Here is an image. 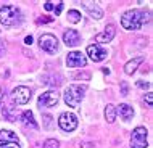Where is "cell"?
<instances>
[{"label":"cell","mask_w":153,"mask_h":148,"mask_svg":"<svg viewBox=\"0 0 153 148\" xmlns=\"http://www.w3.org/2000/svg\"><path fill=\"white\" fill-rule=\"evenodd\" d=\"M58 124L63 130L71 132V130H74L77 127V118L74 116L73 113H63L58 119Z\"/></svg>","instance_id":"9c48e42d"},{"label":"cell","mask_w":153,"mask_h":148,"mask_svg":"<svg viewBox=\"0 0 153 148\" xmlns=\"http://www.w3.org/2000/svg\"><path fill=\"white\" fill-rule=\"evenodd\" d=\"M21 121H23V124L26 126V127H31V129H39V124L36 122V119H34V114H32V111H23L21 113Z\"/></svg>","instance_id":"9a60e30c"},{"label":"cell","mask_w":153,"mask_h":148,"mask_svg":"<svg viewBox=\"0 0 153 148\" xmlns=\"http://www.w3.org/2000/svg\"><path fill=\"white\" fill-rule=\"evenodd\" d=\"M58 100H60V93L55 92V90H48V92H45L39 97V106L40 108H42V106L52 108V106L58 105Z\"/></svg>","instance_id":"ba28073f"},{"label":"cell","mask_w":153,"mask_h":148,"mask_svg":"<svg viewBox=\"0 0 153 148\" xmlns=\"http://www.w3.org/2000/svg\"><path fill=\"white\" fill-rule=\"evenodd\" d=\"M63 40H65V44L68 45V47H76V45L81 42V36H79L77 31L69 29L63 34Z\"/></svg>","instance_id":"4fadbf2b"},{"label":"cell","mask_w":153,"mask_h":148,"mask_svg":"<svg viewBox=\"0 0 153 148\" xmlns=\"http://www.w3.org/2000/svg\"><path fill=\"white\" fill-rule=\"evenodd\" d=\"M24 42H26V45H31V44H32V37H31V36H27L26 39H24Z\"/></svg>","instance_id":"f1b7e54d"},{"label":"cell","mask_w":153,"mask_h":148,"mask_svg":"<svg viewBox=\"0 0 153 148\" xmlns=\"http://www.w3.org/2000/svg\"><path fill=\"white\" fill-rule=\"evenodd\" d=\"M87 55L92 61H103L108 53H106V50H103L98 44H92L87 47Z\"/></svg>","instance_id":"8fae6325"},{"label":"cell","mask_w":153,"mask_h":148,"mask_svg":"<svg viewBox=\"0 0 153 148\" xmlns=\"http://www.w3.org/2000/svg\"><path fill=\"white\" fill-rule=\"evenodd\" d=\"M21 21V11L13 5H5L0 8V23L3 26H16Z\"/></svg>","instance_id":"3957f363"},{"label":"cell","mask_w":153,"mask_h":148,"mask_svg":"<svg viewBox=\"0 0 153 148\" xmlns=\"http://www.w3.org/2000/svg\"><path fill=\"white\" fill-rule=\"evenodd\" d=\"M94 145L90 142H85V143H81V148H92Z\"/></svg>","instance_id":"83f0119b"},{"label":"cell","mask_w":153,"mask_h":148,"mask_svg":"<svg viewBox=\"0 0 153 148\" xmlns=\"http://www.w3.org/2000/svg\"><path fill=\"white\" fill-rule=\"evenodd\" d=\"M147 135H148V130L145 127H142V126L135 127L131 135V148H145L148 145Z\"/></svg>","instance_id":"277c9868"},{"label":"cell","mask_w":153,"mask_h":148,"mask_svg":"<svg viewBox=\"0 0 153 148\" xmlns=\"http://www.w3.org/2000/svg\"><path fill=\"white\" fill-rule=\"evenodd\" d=\"M145 101H147L148 106H152V103H153V93L152 92H148L147 95H145Z\"/></svg>","instance_id":"44dd1931"},{"label":"cell","mask_w":153,"mask_h":148,"mask_svg":"<svg viewBox=\"0 0 153 148\" xmlns=\"http://www.w3.org/2000/svg\"><path fill=\"white\" fill-rule=\"evenodd\" d=\"M85 63H87V60H85L84 53L81 52H71L66 56V64L69 68H82L85 66Z\"/></svg>","instance_id":"30bf717a"},{"label":"cell","mask_w":153,"mask_h":148,"mask_svg":"<svg viewBox=\"0 0 153 148\" xmlns=\"http://www.w3.org/2000/svg\"><path fill=\"white\" fill-rule=\"evenodd\" d=\"M61 10H63V3H58V5H56V8H55V15H60L61 13Z\"/></svg>","instance_id":"cb8c5ba5"},{"label":"cell","mask_w":153,"mask_h":148,"mask_svg":"<svg viewBox=\"0 0 153 148\" xmlns=\"http://www.w3.org/2000/svg\"><path fill=\"white\" fill-rule=\"evenodd\" d=\"M39 47L47 53H56L58 52V40L53 34H44L39 39Z\"/></svg>","instance_id":"8992f818"},{"label":"cell","mask_w":153,"mask_h":148,"mask_svg":"<svg viewBox=\"0 0 153 148\" xmlns=\"http://www.w3.org/2000/svg\"><path fill=\"white\" fill-rule=\"evenodd\" d=\"M150 21V13L143 10H129L121 16V24L124 29L135 31Z\"/></svg>","instance_id":"6da1fadb"},{"label":"cell","mask_w":153,"mask_h":148,"mask_svg":"<svg viewBox=\"0 0 153 148\" xmlns=\"http://www.w3.org/2000/svg\"><path fill=\"white\" fill-rule=\"evenodd\" d=\"M105 119L106 122H114V119H116V108H114L113 105H106L105 108Z\"/></svg>","instance_id":"ac0fdd59"},{"label":"cell","mask_w":153,"mask_h":148,"mask_svg":"<svg viewBox=\"0 0 153 148\" xmlns=\"http://www.w3.org/2000/svg\"><path fill=\"white\" fill-rule=\"evenodd\" d=\"M81 5L82 8H84L87 13L92 16V18L95 19H100L102 16H103V11H102V8L98 7V5H95V3H90V2H81Z\"/></svg>","instance_id":"5bb4252c"},{"label":"cell","mask_w":153,"mask_h":148,"mask_svg":"<svg viewBox=\"0 0 153 148\" xmlns=\"http://www.w3.org/2000/svg\"><path fill=\"white\" fill-rule=\"evenodd\" d=\"M121 93L123 95H127V84L126 82H121Z\"/></svg>","instance_id":"603a6c76"},{"label":"cell","mask_w":153,"mask_h":148,"mask_svg":"<svg viewBox=\"0 0 153 148\" xmlns=\"http://www.w3.org/2000/svg\"><path fill=\"white\" fill-rule=\"evenodd\" d=\"M0 148H21L16 134L8 129L0 130Z\"/></svg>","instance_id":"5b68a950"},{"label":"cell","mask_w":153,"mask_h":148,"mask_svg":"<svg viewBox=\"0 0 153 148\" xmlns=\"http://www.w3.org/2000/svg\"><path fill=\"white\" fill-rule=\"evenodd\" d=\"M116 113H119V116L123 119H126V121H129V119L134 116V110H132V106L126 105V103H121L116 108Z\"/></svg>","instance_id":"2e32d148"},{"label":"cell","mask_w":153,"mask_h":148,"mask_svg":"<svg viewBox=\"0 0 153 148\" xmlns=\"http://www.w3.org/2000/svg\"><path fill=\"white\" fill-rule=\"evenodd\" d=\"M68 21L73 23V24L79 23V21H81V13H79L77 10H69V11H68Z\"/></svg>","instance_id":"d6986e66"},{"label":"cell","mask_w":153,"mask_h":148,"mask_svg":"<svg viewBox=\"0 0 153 148\" xmlns=\"http://www.w3.org/2000/svg\"><path fill=\"white\" fill-rule=\"evenodd\" d=\"M74 77H76V79H81V77H87V79H89V77H90V74H89V73H84V74H76Z\"/></svg>","instance_id":"d4e9b609"},{"label":"cell","mask_w":153,"mask_h":148,"mask_svg":"<svg viewBox=\"0 0 153 148\" xmlns=\"http://www.w3.org/2000/svg\"><path fill=\"white\" fill-rule=\"evenodd\" d=\"M58 147H60V143H58V140H55V138H48L44 145V148H58Z\"/></svg>","instance_id":"ffe728a7"},{"label":"cell","mask_w":153,"mask_h":148,"mask_svg":"<svg viewBox=\"0 0 153 148\" xmlns=\"http://www.w3.org/2000/svg\"><path fill=\"white\" fill-rule=\"evenodd\" d=\"M48 21H52V18H39V19H37V23H48Z\"/></svg>","instance_id":"4316f807"},{"label":"cell","mask_w":153,"mask_h":148,"mask_svg":"<svg viewBox=\"0 0 153 148\" xmlns=\"http://www.w3.org/2000/svg\"><path fill=\"white\" fill-rule=\"evenodd\" d=\"M142 61H143L142 56H139V58H134V60L127 61L126 66H124V73L129 74V76H131V74H134L135 71H137V66H139L140 63H142Z\"/></svg>","instance_id":"e0dca14e"},{"label":"cell","mask_w":153,"mask_h":148,"mask_svg":"<svg viewBox=\"0 0 153 148\" xmlns=\"http://www.w3.org/2000/svg\"><path fill=\"white\" fill-rule=\"evenodd\" d=\"M137 85L140 89H150V82H143V81H139Z\"/></svg>","instance_id":"7402d4cb"},{"label":"cell","mask_w":153,"mask_h":148,"mask_svg":"<svg viewBox=\"0 0 153 148\" xmlns=\"http://www.w3.org/2000/svg\"><path fill=\"white\" fill-rule=\"evenodd\" d=\"M87 87L85 85H77V84H73V85H68V89L65 90V103L71 108H77L81 103V100L84 98V93Z\"/></svg>","instance_id":"7a4b0ae2"},{"label":"cell","mask_w":153,"mask_h":148,"mask_svg":"<svg viewBox=\"0 0 153 148\" xmlns=\"http://www.w3.org/2000/svg\"><path fill=\"white\" fill-rule=\"evenodd\" d=\"M2 52H5V47H3L2 44H0V56H2Z\"/></svg>","instance_id":"f546056e"},{"label":"cell","mask_w":153,"mask_h":148,"mask_svg":"<svg viewBox=\"0 0 153 148\" xmlns=\"http://www.w3.org/2000/svg\"><path fill=\"white\" fill-rule=\"evenodd\" d=\"M114 34H116V27H114L113 24H108L105 31L95 36V40H97V44H108V42L113 40Z\"/></svg>","instance_id":"7c38bea8"},{"label":"cell","mask_w":153,"mask_h":148,"mask_svg":"<svg viewBox=\"0 0 153 148\" xmlns=\"http://www.w3.org/2000/svg\"><path fill=\"white\" fill-rule=\"evenodd\" d=\"M31 90L27 87H16L13 92H11V101H13L15 105H26L27 101L31 100Z\"/></svg>","instance_id":"52a82bcc"},{"label":"cell","mask_w":153,"mask_h":148,"mask_svg":"<svg viewBox=\"0 0 153 148\" xmlns=\"http://www.w3.org/2000/svg\"><path fill=\"white\" fill-rule=\"evenodd\" d=\"M44 8H45V10H47V11H50V10H53V3L47 2V3H45V5H44Z\"/></svg>","instance_id":"484cf974"}]
</instances>
